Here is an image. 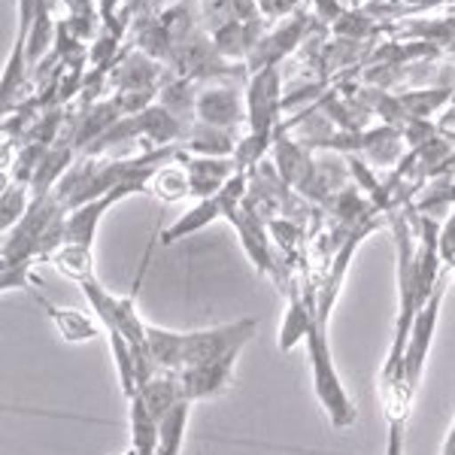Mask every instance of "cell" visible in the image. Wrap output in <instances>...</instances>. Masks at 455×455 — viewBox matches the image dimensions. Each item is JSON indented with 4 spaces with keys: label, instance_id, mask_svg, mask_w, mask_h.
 <instances>
[{
    "label": "cell",
    "instance_id": "cell-10",
    "mask_svg": "<svg viewBox=\"0 0 455 455\" xmlns=\"http://www.w3.org/2000/svg\"><path fill=\"white\" fill-rule=\"evenodd\" d=\"M52 267L61 270L68 280L73 283H85L94 280V259H92V246H79V243H61L52 255L46 259Z\"/></svg>",
    "mask_w": 455,
    "mask_h": 455
},
{
    "label": "cell",
    "instance_id": "cell-6",
    "mask_svg": "<svg viewBox=\"0 0 455 455\" xmlns=\"http://www.w3.org/2000/svg\"><path fill=\"white\" fill-rule=\"evenodd\" d=\"M280 116V73L270 64L255 73L249 85V119H252V134L270 137L274 122Z\"/></svg>",
    "mask_w": 455,
    "mask_h": 455
},
{
    "label": "cell",
    "instance_id": "cell-2",
    "mask_svg": "<svg viewBox=\"0 0 455 455\" xmlns=\"http://www.w3.org/2000/svg\"><path fill=\"white\" fill-rule=\"evenodd\" d=\"M307 352H310V368H313V388L319 398L322 410L328 413L334 428H349L358 419L355 403H352L347 386H343L340 373L334 368L331 349H328V334L325 325L315 322L310 337H307Z\"/></svg>",
    "mask_w": 455,
    "mask_h": 455
},
{
    "label": "cell",
    "instance_id": "cell-12",
    "mask_svg": "<svg viewBox=\"0 0 455 455\" xmlns=\"http://www.w3.org/2000/svg\"><path fill=\"white\" fill-rule=\"evenodd\" d=\"M192 149L204 152V156L222 158L225 152H231V140L225 137V128H212V124H204V128H197V131H195Z\"/></svg>",
    "mask_w": 455,
    "mask_h": 455
},
{
    "label": "cell",
    "instance_id": "cell-4",
    "mask_svg": "<svg viewBox=\"0 0 455 455\" xmlns=\"http://www.w3.org/2000/svg\"><path fill=\"white\" fill-rule=\"evenodd\" d=\"M243 192H246V176L234 173V180H228L225 188H219V192L210 197H201L197 207H192L186 216L176 219V225L171 231L161 234V243H173V240H180V237H188V234H195V231H201V228H207L210 222H216L219 216L231 219L234 212L240 210V204H243Z\"/></svg>",
    "mask_w": 455,
    "mask_h": 455
},
{
    "label": "cell",
    "instance_id": "cell-8",
    "mask_svg": "<svg viewBox=\"0 0 455 455\" xmlns=\"http://www.w3.org/2000/svg\"><path fill=\"white\" fill-rule=\"evenodd\" d=\"M197 116H201L204 124H212V128H231V124L240 122V98L231 92V88H207V92L197 98Z\"/></svg>",
    "mask_w": 455,
    "mask_h": 455
},
{
    "label": "cell",
    "instance_id": "cell-3",
    "mask_svg": "<svg viewBox=\"0 0 455 455\" xmlns=\"http://www.w3.org/2000/svg\"><path fill=\"white\" fill-rule=\"evenodd\" d=\"M443 291H446V285L437 283L435 295H431L428 304L416 313L413 328H410L407 349H403V362H401L403 392H407L410 398H416V388H419V379H422V371H425V358H428L431 340H435V331H437V315H440V304H443Z\"/></svg>",
    "mask_w": 455,
    "mask_h": 455
},
{
    "label": "cell",
    "instance_id": "cell-9",
    "mask_svg": "<svg viewBox=\"0 0 455 455\" xmlns=\"http://www.w3.org/2000/svg\"><path fill=\"white\" fill-rule=\"evenodd\" d=\"M315 322H319V313H313V307L304 304L300 295H291L289 310H285V319H283V325H280V337H276L280 349L291 352V349L298 347V343H307V337H310Z\"/></svg>",
    "mask_w": 455,
    "mask_h": 455
},
{
    "label": "cell",
    "instance_id": "cell-7",
    "mask_svg": "<svg viewBox=\"0 0 455 455\" xmlns=\"http://www.w3.org/2000/svg\"><path fill=\"white\" fill-rule=\"evenodd\" d=\"M31 295L36 298V304L43 307V313L52 319V325H55V331L58 337H61L64 343H88V340H94V337L100 334V322H94L92 315H85V313H79V310H70V307H55V304H49L43 295H36V291H31Z\"/></svg>",
    "mask_w": 455,
    "mask_h": 455
},
{
    "label": "cell",
    "instance_id": "cell-1",
    "mask_svg": "<svg viewBox=\"0 0 455 455\" xmlns=\"http://www.w3.org/2000/svg\"><path fill=\"white\" fill-rule=\"evenodd\" d=\"M259 331V319L246 315L231 325L207 328V331H167L158 325H146V337H149V352L156 358L158 371H186L197 368V364L216 362V358L228 355L234 349H243Z\"/></svg>",
    "mask_w": 455,
    "mask_h": 455
},
{
    "label": "cell",
    "instance_id": "cell-15",
    "mask_svg": "<svg viewBox=\"0 0 455 455\" xmlns=\"http://www.w3.org/2000/svg\"><path fill=\"white\" fill-rule=\"evenodd\" d=\"M122 455H140V452H137V450H134V446H128V450H124Z\"/></svg>",
    "mask_w": 455,
    "mask_h": 455
},
{
    "label": "cell",
    "instance_id": "cell-13",
    "mask_svg": "<svg viewBox=\"0 0 455 455\" xmlns=\"http://www.w3.org/2000/svg\"><path fill=\"white\" fill-rule=\"evenodd\" d=\"M28 216V204H25V188H6L4 192V231L10 234V228H16L21 219Z\"/></svg>",
    "mask_w": 455,
    "mask_h": 455
},
{
    "label": "cell",
    "instance_id": "cell-14",
    "mask_svg": "<svg viewBox=\"0 0 455 455\" xmlns=\"http://www.w3.org/2000/svg\"><path fill=\"white\" fill-rule=\"evenodd\" d=\"M386 455H403V422H388Z\"/></svg>",
    "mask_w": 455,
    "mask_h": 455
},
{
    "label": "cell",
    "instance_id": "cell-5",
    "mask_svg": "<svg viewBox=\"0 0 455 455\" xmlns=\"http://www.w3.org/2000/svg\"><path fill=\"white\" fill-rule=\"evenodd\" d=\"M240 352H243V349H234V352H228V355L216 358V362L197 364V368L176 371L182 398H186L188 403H195V401L222 395L228 388V383H231V373H234V364H237Z\"/></svg>",
    "mask_w": 455,
    "mask_h": 455
},
{
    "label": "cell",
    "instance_id": "cell-11",
    "mask_svg": "<svg viewBox=\"0 0 455 455\" xmlns=\"http://www.w3.org/2000/svg\"><path fill=\"white\" fill-rule=\"evenodd\" d=\"M146 188H152L161 201H180V197H186L188 192H192V180H188V171H182V167H171V164H164V167H156L149 176V186Z\"/></svg>",
    "mask_w": 455,
    "mask_h": 455
}]
</instances>
